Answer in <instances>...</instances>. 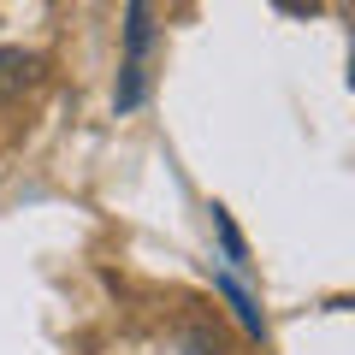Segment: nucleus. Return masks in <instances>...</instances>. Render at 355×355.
Returning a JSON list of instances; mask_svg holds the SVG:
<instances>
[{"label": "nucleus", "instance_id": "obj_1", "mask_svg": "<svg viewBox=\"0 0 355 355\" xmlns=\"http://www.w3.org/2000/svg\"><path fill=\"white\" fill-rule=\"evenodd\" d=\"M214 291H219V296H225V302H231V314L243 320V331H249V338H261V343H266V320H261V308H254V296L243 291V284L231 279V272H214Z\"/></svg>", "mask_w": 355, "mask_h": 355}, {"label": "nucleus", "instance_id": "obj_2", "mask_svg": "<svg viewBox=\"0 0 355 355\" xmlns=\"http://www.w3.org/2000/svg\"><path fill=\"white\" fill-rule=\"evenodd\" d=\"M36 71H42V60L30 48H0V101L18 95V89H30V83H36Z\"/></svg>", "mask_w": 355, "mask_h": 355}, {"label": "nucleus", "instance_id": "obj_3", "mask_svg": "<svg viewBox=\"0 0 355 355\" xmlns=\"http://www.w3.org/2000/svg\"><path fill=\"white\" fill-rule=\"evenodd\" d=\"M207 214H214V237H219V249H225V261H231V266H243V261H249V249H243V231L231 225L225 207H207Z\"/></svg>", "mask_w": 355, "mask_h": 355}, {"label": "nucleus", "instance_id": "obj_4", "mask_svg": "<svg viewBox=\"0 0 355 355\" xmlns=\"http://www.w3.org/2000/svg\"><path fill=\"white\" fill-rule=\"evenodd\" d=\"M184 349H190V355H219V343L207 338V331H190V338H184Z\"/></svg>", "mask_w": 355, "mask_h": 355}]
</instances>
